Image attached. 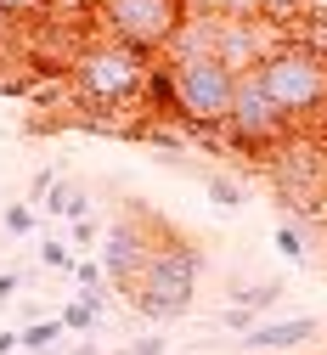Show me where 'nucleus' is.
<instances>
[{
	"label": "nucleus",
	"mask_w": 327,
	"mask_h": 355,
	"mask_svg": "<svg viewBox=\"0 0 327 355\" xmlns=\"http://www.w3.org/2000/svg\"><path fill=\"white\" fill-rule=\"evenodd\" d=\"M158 57L124 46V40H108L102 28L85 34L68 68H62V91L79 113H142V91H147V73Z\"/></svg>",
	"instance_id": "f257e3e1"
},
{
	"label": "nucleus",
	"mask_w": 327,
	"mask_h": 355,
	"mask_svg": "<svg viewBox=\"0 0 327 355\" xmlns=\"http://www.w3.org/2000/svg\"><path fill=\"white\" fill-rule=\"evenodd\" d=\"M254 79L265 85V96L283 107V119L294 130L327 136V51H316L310 40H299V34H283L260 57Z\"/></svg>",
	"instance_id": "f03ea898"
},
{
	"label": "nucleus",
	"mask_w": 327,
	"mask_h": 355,
	"mask_svg": "<svg viewBox=\"0 0 327 355\" xmlns=\"http://www.w3.org/2000/svg\"><path fill=\"white\" fill-rule=\"evenodd\" d=\"M169 91H175V124L186 141H220V124L237 96V73L209 51H164Z\"/></svg>",
	"instance_id": "7ed1b4c3"
},
{
	"label": "nucleus",
	"mask_w": 327,
	"mask_h": 355,
	"mask_svg": "<svg viewBox=\"0 0 327 355\" xmlns=\"http://www.w3.org/2000/svg\"><path fill=\"white\" fill-rule=\"evenodd\" d=\"M198 277H203V254L169 226V232L158 237V248L147 254L142 277L124 288V299H130L135 316H147V322H175V316H186V310H192Z\"/></svg>",
	"instance_id": "20e7f679"
},
{
	"label": "nucleus",
	"mask_w": 327,
	"mask_h": 355,
	"mask_svg": "<svg viewBox=\"0 0 327 355\" xmlns=\"http://www.w3.org/2000/svg\"><path fill=\"white\" fill-rule=\"evenodd\" d=\"M186 17H192V0H97L90 28H102L108 40H124L147 57H164Z\"/></svg>",
	"instance_id": "39448f33"
},
{
	"label": "nucleus",
	"mask_w": 327,
	"mask_h": 355,
	"mask_svg": "<svg viewBox=\"0 0 327 355\" xmlns=\"http://www.w3.org/2000/svg\"><path fill=\"white\" fill-rule=\"evenodd\" d=\"M288 136H294V124L283 119V107L265 96V85H260L254 73H237V96H231V113H226V124H220L226 153H243V158L265 164Z\"/></svg>",
	"instance_id": "423d86ee"
},
{
	"label": "nucleus",
	"mask_w": 327,
	"mask_h": 355,
	"mask_svg": "<svg viewBox=\"0 0 327 355\" xmlns=\"http://www.w3.org/2000/svg\"><path fill=\"white\" fill-rule=\"evenodd\" d=\"M164 232H169V226H164L153 209H142V203H130L113 226H108V237H102V271H108V282H113L119 293L142 277V265H147V254L158 248Z\"/></svg>",
	"instance_id": "0eeeda50"
},
{
	"label": "nucleus",
	"mask_w": 327,
	"mask_h": 355,
	"mask_svg": "<svg viewBox=\"0 0 327 355\" xmlns=\"http://www.w3.org/2000/svg\"><path fill=\"white\" fill-rule=\"evenodd\" d=\"M316 333H321L316 316H283V322H254L243 333V344L249 349H294V344H310Z\"/></svg>",
	"instance_id": "6e6552de"
},
{
	"label": "nucleus",
	"mask_w": 327,
	"mask_h": 355,
	"mask_svg": "<svg viewBox=\"0 0 327 355\" xmlns=\"http://www.w3.org/2000/svg\"><path fill=\"white\" fill-rule=\"evenodd\" d=\"M40 214H45V220H79V214H90V192H79L74 181L57 175V187L40 198Z\"/></svg>",
	"instance_id": "1a4fd4ad"
},
{
	"label": "nucleus",
	"mask_w": 327,
	"mask_h": 355,
	"mask_svg": "<svg viewBox=\"0 0 327 355\" xmlns=\"http://www.w3.org/2000/svg\"><path fill=\"white\" fill-rule=\"evenodd\" d=\"M62 316H40V322H23V349L28 355H45V349H57L62 344Z\"/></svg>",
	"instance_id": "9d476101"
},
{
	"label": "nucleus",
	"mask_w": 327,
	"mask_h": 355,
	"mask_svg": "<svg viewBox=\"0 0 327 355\" xmlns=\"http://www.w3.org/2000/svg\"><path fill=\"white\" fill-rule=\"evenodd\" d=\"M271 243H276V254H283L288 265H305V259H310V248H305V226H299L294 214L276 220V237H271Z\"/></svg>",
	"instance_id": "9b49d317"
},
{
	"label": "nucleus",
	"mask_w": 327,
	"mask_h": 355,
	"mask_svg": "<svg viewBox=\"0 0 327 355\" xmlns=\"http://www.w3.org/2000/svg\"><path fill=\"white\" fill-rule=\"evenodd\" d=\"M45 17H51V0H0V23H12V28H28Z\"/></svg>",
	"instance_id": "f8f14e48"
},
{
	"label": "nucleus",
	"mask_w": 327,
	"mask_h": 355,
	"mask_svg": "<svg viewBox=\"0 0 327 355\" xmlns=\"http://www.w3.org/2000/svg\"><path fill=\"white\" fill-rule=\"evenodd\" d=\"M276 299H283V282H249V288H231V304L254 310V316H265Z\"/></svg>",
	"instance_id": "ddd939ff"
},
{
	"label": "nucleus",
	"mask_w": 327,
	"mask_h": 355,
	"mask_svg": "<svg viewBox=\"0 0 327 355\" xmlns=\"http://www.w3.org/2000/svg\"><path fill=\"white\" fill-rule=\"evenodd\" d=\"M203 187H209V198H215L220 209H243V203H249V187L237 181V175H220V169H215V175H203Z\"/></svg>",
	"instance_id": "4468645a"
},
{
	"label": "nucleus",
	"mask_w": 327,
	"mask_h": 355,
	"mask_svg": "<svg viewBox=\"0 0 327 355\" xmlns=\"http://www.w3.org/2000/svg\"><path fill=\"white\" fill-rule=\"evenodd\" d=\"M260 17H265V23H276L283 34H294V28L305 23V12H299V0H260Z\"/></svg>",
	"instance_id": "2eb2a0df"
},
{
	"label": "nucleus",
	"mask_w": 327,
	"mask_h": 355,
	"mask_svg": "<svg viewBox=\"0 0 327 355\" xmlns=\"http://www.w3.org/2000/svg\"><path fill=\"white\" fill-rule=\"evenodd\" d=\"M192 12H209V17H260V0H192Z\"/></svg>",
	"instance_id": "dca6fc26"
},
{
	"label": "nucleus",
	"mask_w": 327,
	"mask_h": 355,
	"mask_svg": "<svg viewBox=\"0 0 327 355\" xmlns=\"http://www.w3.org/2000/svg\"><path fill=\"white\" fill-rule=\"evenodd\" d=\"M40 265H45V271H74L79 259H74V248H68V243H62V237L51 232V237L40 243Z\"/></svg>",
	"instance_id": "f3484780"
},
{
	"label": "nucleus",
	"mask_w": 327,
	"mask_h": 355,
	"mask_svg": "<svg viewBox=\"0 0 327 355\" xmlns=\"http://www.w3.org/2000/svg\"><path fill=\"white\" fill-rule=\"evenodd\" d=\"M0 226H6V237H28V232L40 226V209H34V203H12L6 214H0Z\"/></svg>",
	"instance_id": "a211bd4d"
},
{
	"label": "nucleus",
	"mask_w": 327,
	"mask_h": 355,
	"mask_svg": "<svg viewBox=\"0 0 327 355\" xmlns=\"http://www.w3.org/2000/svg\"><path fill=\"white\" fill-rule=\"evenodd\" d=\"M57 316H62V327H68V333H97V322H102V316H97V310H90L85 299H74V304H62Z\"/></svg>",
	"instance_id": "6ab92c4d"
},
{
	"label": "nucleus",
	"mask_w": 327,
	"mask_h": 355,
	"mask_svg": "<svg viewBox=\"0 0 327 355\" xmlns=\"http://www.w3.org/2000/svg\"><path fill=\"white\" fill-rule=\"evenodd\" d=\"M51 17H68V23H90V17H97V0H51Z\"/></svg>",
	"instance_id": "aec40b11"
},
{
	"label": "nucleus",
	"mask_w": 327,
	"mask_h": 355,
	"mask_svg": "<svg viewBox=\"0 0 327 355\" xmlns=\"http://www.w3.org/2000/svg\"><path fill=\"white\" fill-rule=\"evenodd\" d=\"M254 322H260V316H254V310H243V304H226V310H220V327H226V333H237V338H243Z\"/></svg>",
	"instance_id": "412c9836"
},
{
	"label": "nucleus",
	"mask_w": 327,
	"mask_h": 355,
	"mask_svg": "<svg viewBox=\"0 0 327 355\" xmlns=\"http://www.w3.org/2000/svg\"><path fill=\"white\" fill-rule=\"evenodd\" d=\"M119 355H169V338L164 333H142V338H130Z\"/></svg>",
	"instance_id": "4be33fe9"
},
{
	"label": "nucleus",
	"mask_w": 327,
	"mask_h": 355,
	"mask_svg": "<svg viewBox=\"0 0 327 355\" xmlns=\"http://www.w3.org/2000/svg\"><path fill=\"white\" fill-rule=\"evenodd\" d=\"M68 237H74V248H90V243H97V220H90V214L68 220Z\"/></svg>",
	"instance_id": "5701e85b"
},
{
	"label": "nucleus",
	"mask_w": 327,
	"mask_h": 355,
	"mask_svg": "<svg viewBox=\"0 0 327 355\" xmlns=\"http://www.w3.org/2000/svg\"><path fill=\"white\" fill-rule=\"evenodd\" d=\"M102 277H108V271H102L97 259H79V265H74V282H79V288H102Z\"/></svg>",
	"instance_id": "b1692460"
},
{
	"label": "nucleus",
	"mask_w": 327,
	"mask_h": 355,
	"mask_svg": "<svg viewBox=\"0 0 327 355\" xmlns=\"http://www.w3.org/2000/svg\"><path fill=\"white\" fill-rule=\"evenodd\" d=\"M23 282H28L23 271H0V310H6V304H12V293H17Z\"/></svg>",
	"instance_id": "393cba45"
},
{
	"label": "nucleus",
	"mask_w": 327,
	"mask_h": 355,
	"mask_svg": "<svg viewBox=\"0 0 327 355\" xmlns=\"http://www.w3.org/2000/svg\"><path fill=\"white\" fill-rule=\"evenodd\" d=\"M23 349V327H0V355H17Z\"/></svg>",
	"instance_id": "a878e982"
},
{
	"label": "nucleus",
	"mask_w": 327,
	"mask_h": 355,
	"mask_svg": "<svg viewBox=\"0 0 327 355\" xmlns=\"http://www.w3.org/2000/svg\"><path fill=\"white\" fill-rule=\"evenodd\" d=\"M299 12H305V23H327V0H299ZM299 23V28H305Z\"/></svg>",
	"instance_id": "bb28decb"
},
{
	"label": "nucleus",
	"mask_w": 327,
	"mask_h": 355,
	"mask_svg": "<svg viewBox=\"0 0 327 355\" xmlns=\"http://www.w3.org/2000/svg\"><path fill=\"white\" fill-rule=\"evenodd\" d=\"M79 299H85L90 310H97V316H102V310H108V288H79Z\"/></svg>",
	"instance_id": "cd10ccee"
},
{
	"label": "nucleus",
	"mask_w": 327,
	"mask_h": 355,
	"mask_svg": "<svg viewBox=\"0 0 327 355\" xmlns=\"http://www.w3.org/2000/svg\"><path fill=\"white\" fill-rule=\"evenodd\" d=\"M68 355H97V344H90V338H85V344H74Z\"/></svg>",
	"instance_id": "c85d7f7f"
},
{
	"label": "nucleus",
	"mask_w": 327,
	"mask_h": 355,
	"mask_svg": "<svg viewBox=\"0 0 327 355\" xmlns=\"http://www.w3.org/2000/svg\"><path fill=\"white\" fill-rule=\"evenodd\" d=\"M0 136H6V130H0Z\"/></svg>",
	"instance_id": "c756f323"
}]
</instances>
